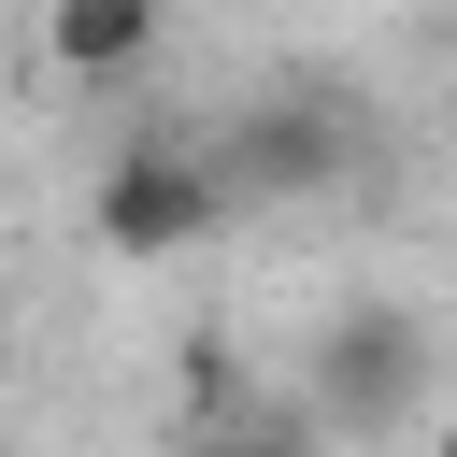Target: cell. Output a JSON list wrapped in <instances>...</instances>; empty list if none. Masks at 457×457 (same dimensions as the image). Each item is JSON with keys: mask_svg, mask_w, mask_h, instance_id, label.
<instances>
[{"mask_svg": "<svg viewBox=\"0 0 457 457\" xmlns=\"http://www.w3.org/2000/svg\"><path fill=\"white\" fill-rule=\"evenodd\" d=\"M428 386H443V343H428V314L414 300H343L328 328H314V357H300V428L314 443H400L414 414H428Z\"/></svg>", "mask_w": 457, "mask_h": 457, "instance_id": "6da1fadb", "label": "cell"}, {"mask_svg": "<svg viewBox=\"0 0 457 457\" xmlns=\"http://www.w3.org/2000/svg\"><path fill=\"white\" fill-rule=\"evenodd\" d=\"M214 186H228V214H271V200H328L343 171H357V100L343 86H271V100H243L214 143Z\"/></svg>", "mask_w": 457, "mask_h": 457, "instance_id": "7a4b0ae2", "label": "cell"}, {"mask_svg": "<svg viewBox=\"0 0 457 457\" xmlns=\"http://www.w3.org/2000/svg\"><path fill=\"white\" fill-rule=\"evenodd\" d=\"M214 228H228V186H214V157H200L186 129L114 143V171H100V243H114V257H186V243H214Z\"/></svg>", "mask_w": 457, "mask_h": 457, "instance_id": "3957f363", "label": "cell"}, {"mask_svg": "<svg viewBox=\"0 0 457 457\" xmlns=\"http://www.w3.org/2000/svg\"><path fill=\"white\" fill-rule=\"evenodd\" d=\"M43 57L86 86H129L157 57V0H43Z\"/></svg>", "mask_w": 457, "mask_h": 457, "instance_id": "277c9868", "label": "cell"}, {"mask_svg": "<svg viewBox=\"0 0 457 457\" xmlns=\"http://www.w3.org/2000/svg\"><path fill=\"white\" fill-rule=\"evenodd\" d=\"M186 457H314V428H300V414H228V428H200Z\"/></svg>", "mask_w": 457, "mask_h": 457, "instance_id": "5b68a950", "label": "cell"}, {"mask_svg": "<svg viewBox=\"0 0 457 457\" xmlns=\"http://www.w3.org/2000/svg\"><path fill=\"white\" fill-rule=\"evenodd\" d=\"M0 457H14V443H0Z\"/></svg>", "mask_w": 457, "mask_h": 457, "instance_id": "8992f818", "label": "cell"}]
</instances>
